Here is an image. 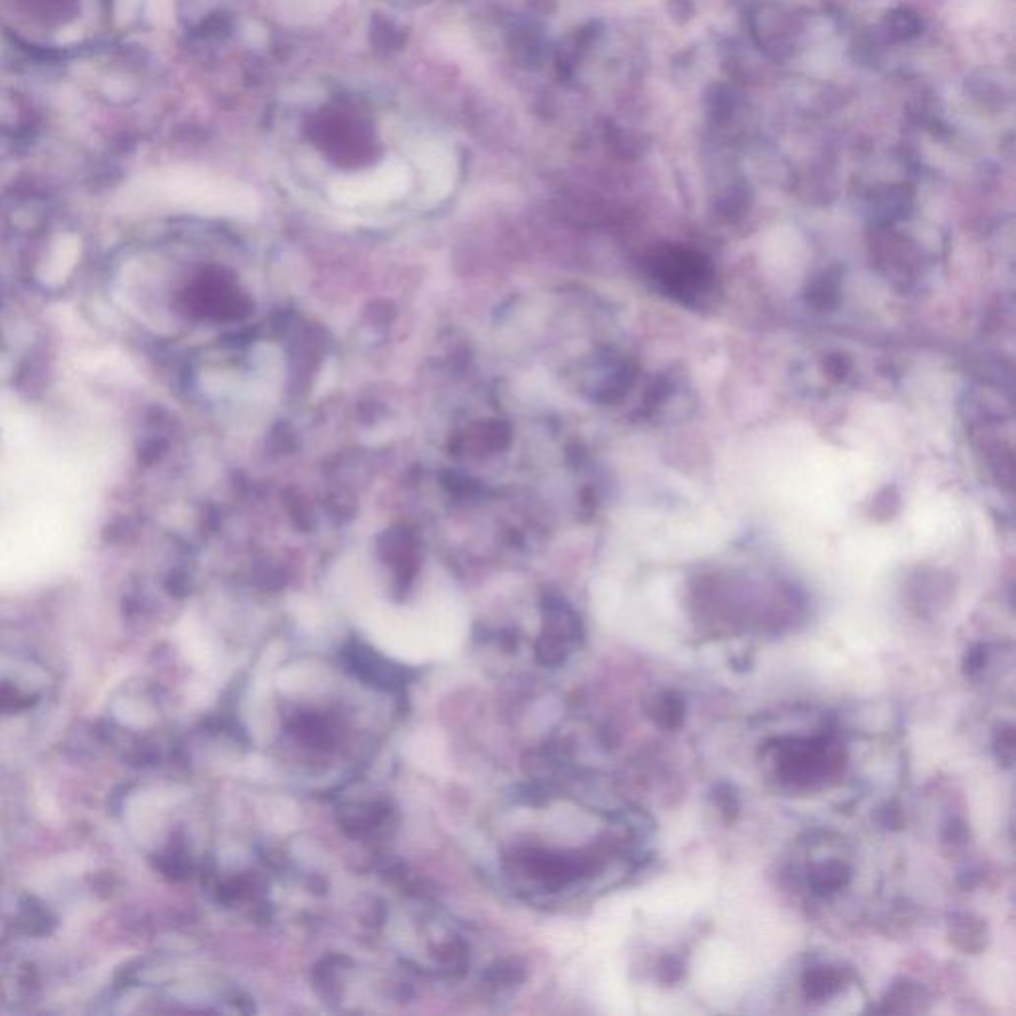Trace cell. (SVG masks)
I'll list each match as a JSON object with an SVG mask.
<instances>
[{
	"mask_svg": "<svg viewBox=\"0 0 1016 1016\" xmlns=\"http://www.w3.org/2000/svg\"><path fill=\"white\" fill-rule=\"evenodd\" d=\"M947 937L959 951L979 955L989 945V925L973 913H951L947 917Z\"/></svg>",
	"mask_w": 1016,
	"mask_h": 1016,
	"instance_id": "obj_2",
	"label": "cell"
},
{
	"mask_svg": "<svg viewBox=\"0 0 1016 1016\" xmlns=\"http://www.w3.org/2000/svg\"><path fill=\"white\" fill-rule=\"evenodd\" d=\"M828 761V753L822 741H794L792 747L782 749L780 772L786 780L796 784H808L814 780Z\"/></svg>",
	"mask_w": 1016,
	"mask_h": 1016,
	"instance_id": "obj_1",
	"label": "cell"
},
{
	"mask_svg": "<svg viewBox=\"0 0 1016 1016\" xmlns=\"http://www.w3.org/2000/svg\"><path fill=\"white\" fill-rule=\"evenodd\" d=\"M1015 727L1011 723H1001L995 729L993 737V753L1003 768H1013L1015 762Z\"/></svg>",
	"mask_w": 1016,
	"mask_h": 1016,
	"instance_id": "obj_9",
	"label": "cell"
},
{
	"mask_svg": "<svg viewBox=\"0 0 1016 1016\" xmlns=\"http://www.w3.org/2000/svg\"><path fill=\"white\" fill-rule=\"evenodd\" d=\"M957 884H959V886L963 889L977 888V886L981 884V876H979V872H975V870H965V872H961V874H959Z\"/></svg>",
	"mask_w": 1016,
	"mask_h": 1016,
	"instance_id": "obj_16",
	"label": "cell"
},
{
	"mask_svg": "<svg viewBox=\"0 0 1016 1016\" xmlns=\"http://www.w3.org/2000/svg\"><path fill=\"white\" fill-rule=\"evenodd\" d=\"M987 663H989V645L975 643L973 647L967 649L963 657V671L967 677H975L987 667Z\"/></svg>",
	"mask_w": 1016,
	"mask_h": 1016,
	"instance_id": "obj_13",
	"label": "cell"
},
{
	"mask_svg": "<svg viewBox=\"0 0 1016 1016\" xmlns=\"http://www.w3.org/2000/svg\"><path fill=\"white\" fill-rule=\"evenodd\" d=\"M844 971L838 967H812L802 975V993L812 1003H822L842 991Z\"/></svg>",
	"mask_w": 1016,
	"mask_h": 1016,
	"instance_id": "obj_6",
	"label": "cell"
},
{
	"mask_svg": "<svg viewBox=\"0 0 1016 1016\" xmlns=\"http://www.w3.org/2000/svg\"><path fill=\"white\" fill-rule=\"evenodd\" d=\"M943 840L945 844H951V846H965L971 838V832H969V826L963 818H949L943 826Z\"/></svg>",
	"mask_w": 1016,
	"mask_h": 1016,
	"instance_id": "obj_14",
	"label": "cell"
},
{
	"mask_svg": "<svg viewBox=\"0 0 1016 1016\" xmlns=\"http://www.w3.org/2000/svg\"><path fill=\"white\" fill-rule=\"evenodd\" d=\"M880 824L888 830L893 832H899L903 826H905V814L901 810V806L897 802H888L882 810H880V816H878Z\"/></svg>",
	"mask_w": 1016,
	"mask_h": 1016,
	"instance_id": "obj_15",
	"label": "cell"
},
{
	"mask_svg": "<svg viewBox=\"0 0 1016 1016\" xmlns=\"http://www.w3.org/2000/svg\"><path fill=\"white\" fill-rule=\"evenodd\" d=\"M929 1003H931V997L925 987L901 977L891 983V987L882 997V1003L876 1009V1013H891V1015L923 1013V1011H927Z\"/></svg>",
	"mask_w": 1016,
	"mask_h": 1016,
	"instance_id": "obj_3",
	"label": "cell"
},
{
	"mask_svg": "<svg viewBox=\"0 0 1016 1016\" xmlns=\"http://www.w3.org/2000/svg\"><path fill=\"white\" fill-rule=\"evenodd\" d=\"M348 661H350L352 669L356 671V675H360L364 681H370L374 685H383L387 689H393V687L401 685V681H403V673L399 669L389 665L383 657L376 655L368 647L354 645L348 651Z\"/></svg>",
	"mask_w": 1016,
	"mask_h": 1016,
	"instance_id": "obj_4",
	"label": "cell"
},
{
	"mask_svg": "<svg viewBox=\"0 0 1016 1016\" xmlns=\"http://www.w3.org/2000/svg\"><path fill=\"white\" fill-rule=\"evenodd\" d=\"M36 699L10 683H0V713H18L32 707Z\"/></svg>",
	"mask_w": 1016,
	"mask_h": 1016,
	"instance_id": "obj_11",
	"label": "cell"
},
{
	"mask_svg": "<svg viewBox=\"0 0 1016 1016\" xmlns=\"http://www.w3.org/2000/svg\"><path fill=\"white\" fill-rule=\"evenodd\" d=\"M685 979V963L681 957L667 953L657 963V981L661 985H679Z\"/></svg>",
	"mask_w": 1016,
	"mask_h": 1016,
	"instance_id": "obj_12",
	"label": "cell"
},
{
	"mask_svg": "<svg viewBox=\"0 0 1016 1016\" xmlns=\"http://www.w3.org/2000/svg\"><path fill=\"white\" fill-rule=\"evenodd\" d=\"M713 802L727 822H735L741 814V798L729 782H717L713 786Z\"/></svg>",
	"mask_w": 1016,
	"mask_h": 1016,
	"instance_id": "obj_10",
	"label": "cell"
},
{
	"mask_svg": "<svg viewBox=\"0 0 1016 1016\" xmlns=\"http://www.w3.org/2000/svg\"><path fill=\"white\" fill-rule=\"evenodd\" d=\"M647 715L649 719L661 729V731H677L685 723L687 715V701L679 691L665 689L653 695L647 703Z\"/></svg>",
	"mask_w": 1016,
	"mask_h": 1016,
	"instance_id": "obj_5",
	"label": "cell"
},
{
	"mask_svg": "<svg viewBox=\"0 0 1016 1016\" xmlns=\"http://www.w3.org/2000/svg\"><path fill=\"white\" fill-rule=\"evenodd\" d=\"M18 923L22 931L28 935H44L52 929L54 917L42 903H38L36 899H28L20 909Z\"/></svg>",
	"mask_w": 1016,
	"mask_h": 1016,
	"instance_id": "obj_8",
	"label": "cell"
},
{
	"mask_svg": "<svg viewBox=\"0 0 1016 1016\" xmlns=\"http://www.w3.org/2000/svg\"><path fill=\"white\" fill-rule=\"evenodd\" d=\"M852 868L850 864L842 860H828L818 866H814L808 872V886L822 897H828L832 893H838L840 889L848 888L852 882Z\"/></svg>",
	"mask_w": 1016,
	"mask_h": 1016,
	"instance_id": "obj_7",
	"label": "cell"
}]
</instances>
